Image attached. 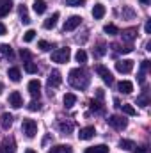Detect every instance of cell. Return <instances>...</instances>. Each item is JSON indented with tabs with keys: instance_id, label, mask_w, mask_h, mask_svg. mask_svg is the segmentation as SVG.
Segmentation results:
<instances>
[{
	"instance_id": "cell-1",
	"label": "cell",
	"mask_w": 151,
	"mask_h": 153,
	"mask_svg": "<svg viewBox=\"0 0 151 153\" xmlns=\"http://www.w3.org/2000/svg\"><path fill=\"white\" fill-rule=\"evenodd\" d=\"M70 84L75 87V89H85L89 85V75L82 70V68H75L70 71V76H68Z\"/></svg>"
},
{
	"instance_id": "cell-2",
	"label": "cell",
	"mask_w": 151,
	"mask_h": 153,
	"mask_svg": "<svg viewBox=\"0 0 151 153\" xmlns=\"http://www.w3.org/2000/svg\"><path fill=\"white\" fill-rule=\"evenodd\" d=\"M70 57H71V52H70L68 46H66V48H59V50H55V52L52 53V61H53V62H59V64L68 62Z\"/></svg>"
},
{
	"instance_id": "cell-3",
	"label": "cell",
	"mask_w": 151,
	"mask_h": 153,
	"mask_svg": "<svg viewBox=\"0 0 151 153\" xmlns=\"http://www.w3.org/2000/svg\"><path fill=\"white\" fill-rule=\"evenodd\" d=\"M21 128H23V134H25L29 139L36 137V134H38V123H36L34 119H23Z\"/></svg>"
},
{
	"instance_id": "cell-4",
	"label": "cell",
	"mask_w": 151,
	"mask_h": 153,
	"mask_svg": "<svg viewBox=\"0 0 151 153\" xmlns=\"http://www.w3.org/2000/svg\"><path fill=\"white\" fill-rule=\"evenodd\" d=\"M96 73L103 78V82H105V84H109V85H112V84H114L112 73H110V71H109V70H107L103 64H98V66H96Z\"/></svg>"
},
{
	"instance_id": "cell-5",
	"label": "cell",
	"mask_w": 151,
	"mask_h": 153,
	"mask_svg": "<svg viewBox=\"0 0 151 153\" xmlns=\"http://www.w3.org/2000/svg\"><path fill=\"white\" fill-rule=\"evenodd\" d=\"M115 70L119 73H130L133 70V61L132 59H123V61H117L115 62Z\"/></svg>"
},
{
	"instance_id": "cell-6",
	"label": "cell",
	"mask_w": 151,
	"mask_h": 153,
	"mask_svg": "<svg viewBox=\"0 0 151 153\" xmlns=\"http://www.w3.org/2000/svg\"><path fill=\"white\" fill-rule=\"evenodd\" d=\"M107 121H109V125L114 126L115 130H124V128H126V119H124L123 116H115L114 114V116H110Z\"/></svg>"
},
{
	"instance_id": "cell-7",
	"label": "cell",
	"mask_w": 151,
	"mask_h": 153,
	"mask_svg": "<svg viewBox=\"0 0 151 153\" xmlns=\"http://www.w3.org/2000/svg\"><path fill=\"white\" fill-rule=\"evenodd\" d=\"M61 82H62L61 71H59V70H53V71L50 73V76H48V87H50V89H55V87L61 85Z\"/></svg>"
},
{
	"instance_id": "cell-8",
	"label": "cell",
	"mask_w": 151,
	"mask_h": 153,
	"mask_svg": "<svg viewBox=\"0 0 151 153\" xmlns=\"http://www.w3.org/2000/svg\"><path fill=\"white\" fill-rule=\"evenodd\" d=\"M80 23H82V18L75 14V16H70V18L66 20V23H64V27H62V29H64V32H70V30H75Z\"/></svg>"
},
{
	"instance_id": "cell-9",
	"label": "cell",
	"mask_w": 151,
	"mask_h": 153,
	"mask_svg": "<svg viewBox=\"0 0 151 153\" xmlns=\"http://www.w3.org/2000/svg\"><path fill=\"white\" fill-rule=\"evenodd\" d=\"M0 153H16V143H14V139H11V137L9 139H4Z\"/></svg>"
},
{
	"instance_id": "cell-10",
	"label": "cell",
	"mask_w": 151,
	"mask_h": 153,
	"mask_svg": "<svg viewBox=\"0 0 151 153\" xmlns=\"http://www.w3.org/2000/svg\"><path fill=\"white\" fill-rule=\"evenodd\" d=\"M9 105H11V107H14V109H20V107L23 105L21 94H20L18 91H13V93L9 94Z\"/></svg>"
},
{
	"instance_id": "cell-11",
	"label": "cell",
	"mask_w": 151,
	"mask_h": 153,
	"mask_svg": "<svg viewBox=\"0 0 151 153\" xmlns=\"http://www.w3.org/2000/svg\"><path fill=\"white\" fill-rule=\"evenodd\" d=\"M94 134H96L94 126H85V128H82V130H80L78 139H80V141H89V139H93V137H94Z\"/></svg>"
},
{
	"instance_id": "cell-12",
	"label": "cell",
	"mask_w": 151,
	"mask_h": 153,
	"mask_svg": "<svg viewBox=\"0 0 151 153\" xmlns=\"http://www.w3.org/2000/svg\"><path fill=\"white\" fill-rule=\"evenodd\" d=\"M29 93H30L34 98H39V96H41V82H39V80L34 78V80L29 82Z\"/></svg>"
},
{
	"instance_id": "cell-13",
	"label": "cell",
	"mask_w": 151,
	"mask_h": 153,
	"mask_svg": "<svg viewBox=\"0 0 151 153\" xmlns=\"http://www.w3.org/2000/svg\"><path fill=\"white\" fill-rule=\"evenodd\" d=\"M48 153H73V148L70 144H57V146L50 148Z\"/></svg>"
},
{
	"instance_id": "cell-14",
	"label": "cell",
	"mask_w": 151,
	"mask_h": 153,
	"mask_svg": "<svg viewBox=\"0 0 151 153\" xmlns=\"http://www.w3.org/2000/svg\"><path fill=\"white\" fill-rule=\"evenodd\" d=\"M119 91H121L123 94H130V93L133 91V84H132L130 80H121V82H119Z\"/></svg>"
},
{
	"instance_id": "cell-15",
	"label": "cell",
	"mask_w": 151,
	"mask_h": 153,
	"mask_svg": "<svg viewBox=\"0 0 151 153\" xmlns=\"http://www.w3.org/2000/svg\"><path fill=\"white\" fill-rule=\"evenodd\" d=\"M57 20H59V13H53V14H52V16H50L48 20H44V23H43V27L50 30V29H53V27L57 25Z\"/></svg>"
},
{
	"instance_id": "cell-16",
	"label": "cell",
	"mask_w": 151,
	"mask_h": 153,
	"mask_svg": "<svg viewBox=\"0 0 151 153\" xmlns=\"http://www.w3.org/2000/svg\"><path fill=\"white\" fill-rule=\"evenodd\" d=\"M93 16H94V20H101V18L105 16V7H103L101 4H96V5L93 7Z\"/></svg>"
},
{
	"instance_id": "cell-17",
	"label": "cell",
	"mask_w": 151,
	"mask_h": 153,
	"mask_svg": "<svg viewBox=\"0 0 151 153\" xmlns=\"http://www.w3.org/2000/svg\"><path fill=\"white\" fill-rule=\"evenodd\" d=\"M11 9H13V2H11V0H5V2H2V4H0V18L7 16Z\"/></svg>"
},
{
	"instance_id": "cell-18",
	"label": "cell",
	"mask_w": 151,
	"mask_h": 153,
	"mask_svg": "<svg viewBox=\"0 0 151 153\" xmlns=\"http://www.w3.org/2000/svg\"><path fill=\"white\" fill-rule=\"evenodd\" d=\"M75 103H76V96L73 93H66V94H64V107H66V109H71Z\"/></svg>"
},
{
	"instance_id": "cell-19",
	"label": "cell",
	"mask_w": 151,
	"mask_h": 153,
	"mask_svg": "<svg viewBox=\"0 0 151 153\" xmlns=\"http://www.w3.org/2000/svg\"><path fill=\"white\" fill-rule=\"evenodd\" d=\"M123 41H128V43H132L133 39H135V36H137V29H126L123 34Z\"/></svg>"
},
{
	"instance_id": "cell-20",
	"label": "cell",
	"mask_w": 151,
	"mask_h": 153,
	"mask_svg": "<svg viewBox=\"0 0 151 153\" xmlns=\"http://www.w3.org/2000/svg\"><path fill=\"white\" fill-rule=\"evenodd\" d=\"M85 153H109V146L107 144H98V146H91L87 148Z\"/></svg>"
},
{
	"instance_id": "cell-21",
	"label": "cell",
	"mask_w": 151,
	"mask_h": 153,
	"mask_svg": "<svg viewBox=\"0 0 151 153\" xmlns=\"http://www.w3.org/2000/svg\"><path fill=\"white\" fill-rule=\"evenodd\" d=\"M0 119H2L0 123H2V128H4V130H7V128H9V126L13 125V116L9 114V112H4Z\"/></svg>"
},
{
	"instance_id": "cell-22",
	"label": "cell",
	"mask_w": 151,
	"mask_h": 153,
	"mask_svg": "<svg viewBox=\"0 0 151 153\" xmlns=\"http://www.w3.org/2000/svg\"><path fill=\"white\" fill-rule=\"evenodd\" d=\"M59 130L62 134H71L73 132V123L71 121H62V123H59Z\"/></svg>"
},
{
	"instance_id": "cell-23",
	"label": "cell",
	"mask_w": 151,
	"mask_h": 153,
	"mask_svg": "<svg viewBox=\"0 0 151 153\" xmlns=\"http://www.w3.org/2000/svg\"><path fill=\"white\" fill-rule=\"evenodd\" d=\"M7 75H9V78H11L13 82H20V78H21V73H20L18 68H9Z\"/></svg>"
},
{
	"instance_id": "cell-24",
	"label": "cell",
	"mask_w": 151,
	"mask_h": 153,
	"mask_svg": "<svg viewBox=\"0 0 151 153\" xmlns=\"http://www.w3.org/2000/svg\"><path fill=\"white\" fill-rule=\"evenodd\" d=\"M34 11L38 14H43L46 11V2L44 0H34Z\"/></svg>"
},
{
	"instance_id": "cell-25",
	"label": "cell",
	"mask_w": 151,
	"mask_h": 153,
	"mask_svg": "<svg viewBox=\"0 0 151 153\" xmlns=\"http://www.w3.org/2000/svg\"><path fill=\"white\" fill-rule=\"evenodd\" d=\"M119 148H123V150H133L135 148V143L133 141H130V139H121L119 141Z\"/></svg>"
},
{
	"instance_id": "cell-26",
	"label": "cell",
	"mask_w": 151,
	"mask_h": 153,
	"mask_svg": "<svg viewBox=\"0 0 151 153\" xmlns=\"http://www.w3.org/2000/svg\"><path fill=\"white\" fill-rule=\"evenodd\" d=\"M110 48L117 50V52H121V53H130V52H132V46H123V45H117V43H112Z\"/></svg>"
},
{
	"instance_id": "cell-27",
	"label": "cell",
	"mask_w": 151,
	"mask_h": 153,
	"mask_svg": "<svg viewBox=\"0 0 151 153\" xmlns=\"http://www.w3.org/2000/svg\"><path fill=\"white\" fill-rule=\"evenodd\" d=\"M121 109H123V112L126 116H135L137 114V111L133 109V105H130V103H124V105H119Z\"/></svg>"
},
{
	"instance_id": "cell-28",
	"label": "cell",
	"mask_w": 151,
	"mask_h": 153,
	"mask_svg": "<svg viewBox=\"0 0 151 153\" xmlns=\"http://www.w3.org/2000/svg\"><path fill=\"white\" fill-rule=\"evenodd\" d=\"M103 30H105V34H109V36H115V34H119V29L112 25V23H109V25H105L103 27Z\"/></svg>"
},
{
	"instance_id": "cell-29",
	"label": "cell",
	"mask_w": 151,
	"mask_h": 153,
	"mask_svg": "<svg viewBox=\"0 0 151 153\" xmlns=\"http://www.w3.org/2000/svg\"><path fill=\"white\" fill-rule=\"evenodd\" d=\"M25 71L27 73H30V75H34V73H38V64H34V62H25Z\"/></svg>"
},
{
	"instance_id": "cell-30",
	"label": "cell",
	"mask_w": 151,
	"mask_h": 153,
	"mask_svg": "<svg viewBox=\"0 0 151 153\" xmlns=\"http://www.w3.org/2000/svg\"><path fill=\"white\" fill-rule=\"evenodd\" d=\"M137 105H141V107H148V105H150V98H148V93H144L142 96H139V98H137Z\"/></svg>"
},
{
	"instance_id": "cell-31",
	"label": "cell",
	"mask_w": 151,
	"mask_h": 153,
	"mask_svg": "<svg viewBox=\"0 0 151 153\" xmlns=\"http://www.w3.org/2000/svg\"><path fill=\"white\" fill-rule=\"evenodd\" d=\"M20 16H21V22H23V23H30V18H29V14H27V7H25V5L20 7Z\"/></svg>"
},
{
	"instance_id": "cell-32",
	"label": "cell",
	"mask_w": 151,
	"mask_h": 153,
	"mask_svg": "<svg viewBox=\"0 0 151 153\" xmlns=\"http://www.w3.org/2000/svg\"><path fill=\"white\" fill-rule=\"evenodd\" d=\"M75 59H76V62L84 64V62L87 61V53H85L84 50H78V52H76V55H75Z\"/></svg>"
},
{
	"instance_id": "cell-33",
	"label": "cell",
	"mask_w": 151,
	"mask_h": 153,
	"mask_svg": "<svg viewBox=\"0 0 151 153\" xmlns=\"http://www.w3.org/2000/svg\"><path fill=\"white\" fill-rule=\"evenodd\" d=\"M34 38H36V30H32V29H29V30L23 34V41H25V43H30Z\"/></svg>"
},
{
	"instance_id": "cell-34",
	"label": "cell",
	"mask_w": 151,
	"mask_h": 153,
	"mask_svg": "<svg viewBox=\"0 0 151 153\" xmlns=\"http://www.w3.org/2000/svg\"><path fill=\"white\" fill-rule=\"evenodd\" d=\"M0 52H2L4 55H9V57L13 55V48H11V45H5V43L0 45Z\"/></svg>"
},
{
	"instance_id": "cell-35",
	"label": "cell",
	"mask_w": 151,
	"mask_h": 153,
	"mask_svg": "<svg viewBox=\"0 0 151 153\" xmlns=\"http://www.w3.org/2000/svg\"><path fill=\"white\" fill-rule=\"evenodd\" d=\"M39 109H41V103H39V102H36V100H32V102L29 103V111L36 112V111H39Z\"/></svg>"
},
{
	"instance_id": "cell-36",
	"label": "cell",
	"mask_w": 151,
	"mask_h": 153,
	"mask_svg": "<svg viewBox=\"0 0 151 153\" xmlns=\"http://www.w3.org/2000/svg\"><path fill=\"white\" fill-rule=\"evenodd\" d=\"M105 48H107V46H105L103 43H100V45H98V48H96V55H98V57H101V55H105V52H107Z\"/></svg>"
},
{
	"instance_id": "cell-37",
	"label": "cell",
	"mask_w": 151,
	"mask_h": 153,
	"mask_svg": "<svg viewBox=\"0 0 151 153\" xmlns=\"http://www.w3.org/2000/svg\"><path fill=\"white\" fill-rule=\"evenodd\" d=\"M20 55H21V59H25L27 62L30 61V52H29L27 48H21V50H20Z\"/></svg>"
},
{
	"instance_id": "cell-38",
	"label": "cell",
	"mask_w": 151,
	"mask_h": 153,
	"mask_svg": "<svg viewBox=\"0 0 151 153\" xmlns=\"http://www.w3.org/2000/svg\"><path fill=\"white\" fill-rule=\"evenodd\" d=\"M91 109H93V111H96V112H101V111H103L101 103H100V102H94V100L91 102Z\"/></svg>"
},
{
	"instance_id": "cell-39",
	"label": "cell",
	"mask_w": 151,
	"mask_h": 153,
	"mask_svg": "<svg viewBox=\"0 0 151 153\" xmlns=\"http://www.w3.org/2000/svg\"><path fill=\"white\" fill-rule=\"evenodd\" d=\"M38 48L39 50H43V52H46V50H50V43H48V41H39Z\"/></svg>"
},
{
	"instance_id": "cell-40",
	"label": "cell",
	"mask_w": 151,
	"mask_h": 153,
	"mask_svg": "<svg viewBox=\"0 0 151 153\" xmlns=\"http://www.w3.org/2000/svg\"><path fill=\"white\" fill-rule=\"evenodd\" d=\"M85 0H66V4L68 5H71V7H78V5H82Z\"/></svg>"
},
{
	"instance_id": "cell-41",
	"label": "cell",
	"mask_w": 151,
	"mask_h": 153,
	"mask_svg": "<svg viewBox=\"0 0 151 153\" xmlns=\"http://www.w3.org/2000/svg\"><path fill=\"white\" fill-rule=\"evenodd\" d=\"M133 150H135L137 153H148V150H146V146H141V148H137V146H135Z\"/></svg>"
},
{
	"instance_id": "cell-42",
	"label": "cell",
	"mask_w": 151,
	"mask_h": 153,
	"mask_svg": "<svg viewBox=\"0 0 151 153\" xmlns=\"http://www.w3.org/2000/svg\"><path fill=\"white\" fill-rule=\"evenodd\" d=\"M144 30H146V34H151V22H146V25H144Z\"/></svg>"
},
{
	"instance_id": "cell-43",
	"label": "cell",
	"mask_w": 151,
	"mask_h": 153,
	"mask_svg": "<svg viewBox=\"0 0 151 153\" xmlns=\"http://www.w3.org/2000/svg\"><path fill=\"white\" fill-rule=\"evenodd\" d=\"M5 32H7V29H5V25H4V23L0 22V36H4Z\"/></svg>"
},
{
	"instance_id": "cell-44",
	"label": "cell",
	"mask_w": 151,
	"mask_h": 153,
	"mask_svg": "<svg viewBox=\"0 0 151 153\" xmlns=\"http://www.w3.org/2000/svg\"><path fill=\"white\" fill-rule=\"evenodd\" d=\"M123 14H128V16H133V13H132L130 9H126V11H123Z\"/></svg>"
},
{
	"instance_id": "cell-45",
	"label": "cell",
	"mask_w": 151,
	"mask_h": 153,
	"mask_svg": "<svg viewBox=\"0 0 151 153\" xmlns=\"http://www.w3.org/2000/svg\"><path fill=\"white\" fill-rule=\"evenodd\" d=\"M141 2H142V4H144V5H148V4H150L151 0H141Z\"/></svg>"
},
{
	"instance_id": "cell-46",
	"label": "cell",
	"mask_w": 151,
	"mask_h": 153,
	"mask_svg": "<svg viewBox=\"0 0 151 153\" xmlns=\"http://www.w3.org/2000/svg\"><path fill=\"white\" fill-rule=\"evenodd\" d=\"M25 153H36V152H34V150H27Z\"/></svg>"
},
{
	"instance_id": "cell-47",
	"label": "cell",
	"mask_w": 151,
	"mask_h": 153,
	"mask_svg": "<svg viewBox=\"0 0 151 153\" xmlns=\"http://www.w3.org/2000/svg\"><path fill=\"white\" fill-rule=\"evenodd\" d=\"M0 89H2V85H0Z\"/></svg>"
}]
</instances>
